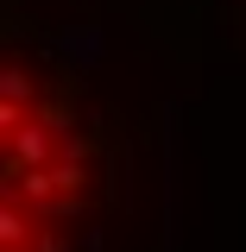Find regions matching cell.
Instances as JSON below:
<instances>
[{"label":"cell","mask_w":246,"mask_h":252,"mask_svg":"<svg viewBox=\"0 0 246 252\" xmlns=\"http://www.w3.org/2000/svg\"><path fill=\"white\" fill-rule=\"evenodd\" d=\"M0 152V252H76L101 202V145L76 76L32 44L6 51Z\"/></svg>","instance_id":"cell-1"}]
</instances>
